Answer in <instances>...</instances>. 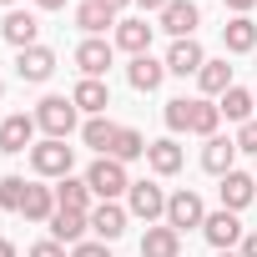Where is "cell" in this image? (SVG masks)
<instances>
[{"mask_svg":"<svg viewBox=\"0 0 257 257\" xmlns=\"http://www.w3.org/2000/svg\"><path fill=\"white\" fill-rule=\"evenodd\" d=\"M31 257H66V247H61L56 237H46V242H36V247H31Z\"/></svg>","mask_w":257,"mask_h":257,"instance_id":"34","label":"cell"},{"mask_svg":"<svg viewBox=\"0 0 257 257\" xmlns=\"http://www.w3.org/2000/svg\"><path fill=\"white\" fill-rule=\"evenodd\" d=\"M0 96H6V81H0Z\"/></svg>","mask_w":257,"mask_h":257,"instance_id":"44","label":"cell"},{"mask_svg":"<svg viewBox=\"0 0 257 257\" xmlns=\"http://www.w3.org/2000/svg\"><path fill=\"white\" fill-rule=\"evenodd\" d=\"M81 142L91 147V152H111V142H116V121H106V116H86V126H81Z\"/></svg>","mask_w":257,"mask_h":257,"instance_id":"28","label":"cell"},{"mask_svg":"<svg viewBox=\"0 0 257 257\" xmlns=\"http://www.w3.org/2000/svg\"><path fill=\"white\" fill-rule=\"evenodd\" d=\"M26 192H31L26 177H0V207H6V212H21L26 207Z\"/></svg>","mask_w":257,"mask_h":257,"instance_id":"31","label":"cell"},{"mask_svg":"<svg viewBox=\"0 0 257 257\" xmlns=\"http://www.w3.org/2000/svg\"><path fill=\"white\" fill-rule=\"evenodd\" d=\"M217 257H242V252H217Z\"/></svg>","mask_w":257,"mask_h":257,"instance_id":"42","label":"cell"},{"mask_svg":"<svg viewBox=\"0 0 257 257\" xmlns=\"http://www.w3.org/2000/svg\"><path fill=\"white\" fill-rule=\"evenodd\" d=\"M202 66H207V56H202L197 36H192V41H172V51H167V76H197Z\"/></svg>","mask_w":257,"mask_h":257,"instance_id":"14","label":"cell"},{"mask_svg":"<svg viewBox=\"0 0 257 257\" xmlns=\"http://www.w3.org/2000/svg\"><path fill=\"white\" fill-rule=\"evenodd\" d=\"M252 96H257V91H252Z\"/></svg>","mask_w":257,"mask_h":257,"instance_id":"45","label":"cell"},{"mask_svg":"<svg viewBox=\"0 0 257 257\" xmlns=\"http://www.w3.org/2000/svg\"><path fill=\"white\" fill-rule=\"evenodd\" d=\"M21 217H26V222H51V217H56V187H41V182H31Z\"/></svg>","mask_w":257,"mask_h":257,"instance_id":"25","label":"cell"},{"mask_svg":"<svg viewBox=\"0 0 257 257\" xmlns=\"http://www.w3.org/2000/svg\"><path fill=\"white\" fill-rule=\"evenodd\" d=\"M197 26H202L197 0H172V6L162 11V26H157V31H167L172 41H192V36H197Z\"/></svg>","mask_w":257,"mask_h":257,"instance_id":"6","label":"cell"},{"mask_svg":"<svg viewBox=\"0 0 257 257\" xmlns=\"http://www.w3.org/2000/svg\"><path fill=\"white\" fill-rule=\"evenodd\" d=\"M197 86H202V96H227L232 91V66L227 61H207L197 71Z\"/></svg>","mask_w":257,"mask_h":257,"instance_id":"26","label":"cell"},{"mask_svg":"<svg viewBox=\"0 0 257 257\" xmlns=\"http://www.w3.org/2000/svg\"><path fill=\"white\" fill-rule=\"evenodd\" d=\"M71 257H111V252H106V242H76Z\"/></svg>","mask_w":257,"mask_h":257,"instance_id":"35","label":"cell"},{"mask_svg":"<svg viewBox=\"0 0 257 257\" xmlns=\"http://www.w3.org/2000/svg\"><path fill=\"white\" fill-rule=\"evenodd\" d=\"M91 187H86V177H61V187H56V207L61 212H91Z\"/></svg>","mask_w":257,"mask_h":257,"instance_id":"23","label":"cell"},{"mask_svg":"<svg viewBox=\"0 0 257 257\" xmlns=\"http://www.w3.org/2000/svg\"><path fill=\"white\" fill-rule=\"evenodd\" d=\"M147 147H152V142H147V137L137 132V126H116V142H111V152H106V157L126 167V162H137V157H147Z\"/></svg>","mask_w":257,"mask_h":257,"instance_id":"20","label":"cell"},{"mask_svg":"<svg viewBox=\"0 0 257 257\" xmlns=\"http://www.w3.org/2000/svg\"><path fill=\"white\" fill-rule=\"evenodd\" d=\"M222 46H227L232 56H247V51L257 46V26H252V16H232V21L222 26Z\"/></svg>","mask_w":257,"mask_h":257,"instance_id":"21","label":"cell"},{"mask_svg":"<svg viewBox=\"0 0 257 257\" xmlns=\"http://www.w3.org/2000/svg\"><path fill=\"white\" fill-rule=\"evenodd\" d=\"M111 61H116V46L101 41V36H86V41L76 46V66H81V76H91V81H101Z\"/></svg>","mask_w":257,"mask_h":257,"instance_id":"8","label":"cell"},{"mask_svg":"<svg viewBox=\"0 0 257 257\" xmlns=\"http://www.w3.org/2000/svg\"><path fill=\"white\" fill-rule=\"evenodd\" d=\"M142 257H182V232L177 227H147V237H142Z\"/></svg>","mask_w":257,"mask_h":257,"instance_id":"19","label":"cell"},{"mask_svg":"<svg viewBox=\"0 0 257 257\" xmlns=\"http://www.w3.org/2000/svg\"><path fill=\"white\" fill-rule=\"evenodd\" d=\"M126 212L142 217V222L152 227L157 217H167V192H162L157 182H132V192H126Z\"/></svg>","mask_w":257,"mask_h":257,"instance_id":"4","label":"cell"},{"mask_svg":"<svg viewBox=\"0 0 257 257\" xmlns=\"http://www.w3.org/2000/svg\"><path fill=\"white\" fill-rule=\"evenodd\" d=\"M202 167H207L212 177L237 172V142H227V137H207V147H202Z\"/></svg>","mask_w":257,"mask_h":257,"instance_id":"16","label":"cell"},{"mask_svg":"<svg viewBox=\"0 0 257 257\" xmlns=\"http://www.w3.org/2000/svg\"><path fill=\"white\" fill-rule=\"evenodd\" d=\"M137 6H142V11H157V16H162V11L172 6V0H137Z\"/></svg>","mask_w":257,"mask_h":257,"instance_id":"39","label":"cell"},{"mask_svg":"<svg viewBox=\"0 0 257 257\" xmlns=\"http://www.w3.org/2000/svg\"><path fill=\"white\" fill-rule=\"evenodd\" d=\"M237 152H247V157H257V121H247L242 132H237Z\"/></svg>","mask_w":257,"mask_h":257,"instance_id":"33","label":"cell"},{"mask_svg":"<svg viewBox=\"0 0 257 257\" xmlns=\"http://www.w3.org/2000/svg\"><path fill=\"white\" fill-rule=\"evenodd\" d=\"M31 167H36V177H56V182H61V177H71V167H76V147L46 137V142L31 147Z\"/></svg>","mask_w":257,"mask_h":257,"instance_id":"2","label":"cell"},{"mask_svg":"<svg viewBox=\"0 0 257 257\" xmlns=\"http://www.w3.org/2000/svg\"><path fill=\"white\" fill-rule=\"evenodd\" d=\"M0 6H16V0H0Z\"/></svg>","mask_w":257,"mask_h":257,"instance_id":"43","label":"cell"},{"mask_svg":"<svg viewBox=\"0 0 257 257\" xmlns=\"http://www.w3.org/2000/svg\"><path fill=\"white\" fill-rule=\"evenodd\" d=\"M202 237H207L217 252H232V247H237L247 232H242L237 212H227V207H222V212H207V222H202Z\"/></svg>","mask_w":257,"mask_h":257,"instance_id":"7","label":"cell"},{"mask_svg":"<svg viewBox=\"0 0 257 257\" xmlns=\"http://www.w3.org/2000/svg\"><path fill=\"white\" fill-rule=\"evenodd\" d=\"M217 126H222V106H212L207 96H192V132L207 142V137H217Z\"/></svg>","mask_w":257,"mask_h":257,"instance_id":"29","label":"cell"},{"mask_svg":"<svg viewBox=\"0 0 257 257\" xmlns=\"http://www.w3.org/2000/svg\"><path fill=\"white\" fill-rule=\"evenodd\" d=\"M41 11H66V0H36Z\"/></svg>","mask_w":257,"mask_h":257,"instance_id":"40","label":"cell"},{"mask_svg":"<svg viewBox=\"0 0 257 257\" xmlns=\"http://www.w3.org/2000/svg\"><path fill=\"white\" fill-rule=\"evenodd\" d=\"M71 101H76V111H86V116H106V106H111V91H106V81H91V76H81V81H76V91H71Z\"/></svg>","mask_w":257,"mask_h":257,"instance_id":"15","label":"cell"},{"mask_svg":"<svg viewBox=\"0 0 257 257\" xmlns=\"http://www.w3.org/2000/svg\"><path fill=\"white\" fill-rule=\"evenodd\" d=\"M147 162H152V172H157V177H177L187 157H182V147H177L172 137H162V142H152V147H147Z\"/></svg>","mask_w":257,"mask_h":257,"instance_id":"22","label":"cell"},{"mask_svg":"<svg viewBox=\"0 0 257 257\" xmlns=\"http://www.w3.org/2000/svg\"><path fill=\"white\" fill-rule=\"evenodd\" d=\"M167 126H172V132H192V101L187 96L167 101Z\"/></svg>","mask_w":257,"mask_h":257,"instance_id":"32","label":"cell"},{"mask_svg":"<svg viewBox=\"0 0 257 257\" xmlns=\"http://www.w3.org/2000/svg\"><path fill=\"white\" fill-rule=\"evenodd\" d=\"M26 147H36V116H26V111H16V116H6L0 121V152H26Z\"/></svg>","mask_w":257,"mask_h":257,"instance_id":"10","label":"cell"},{"mask_svg":"<svg viewBox=\"0 0 257 257\" xmlns=\"http://www.w3.org/2000/svg\"><path fill=\"white\" fill-rule=\"evenodd\" d=\"M86 187H91L101 202H116L121 192H132V177H126V167H121V162L96 157V162H91V172H86Z\"/></svg>","mask_w":257,"mask_h":257,"instance_id":"3","label":"cell"},{"mask_svg":"<svg viewBox=\"0 0 257 257\" xmlns=\"http://www.w3.org/2000/svg\"><path fill=\"white\" fill-rule=\"evenodd\" d=\"M126 217H132V212H126V207H116V202H101V207H91V232H96V242H116L121 232H126Z\"/></svg>","mask_w":257,"mask_h":257,"instance_id":"12","label":"cell"},{"mask_svg":"<svg viewBox=\"0 0 257 257\" xmlns=\"http://www.w3.org/2000/svg\"><path fill=\"white\" fill-rule=\"evenodd\" d=\"M76 101L71 96H46L41 106H36V126H41V132L46 137H56V142H66L71 132H76Z\"/></svg>","mask_w":257,"mask_h":257,"instance_id":"1","label":"cell"},{"mask_svg":"<svg viewBox=\"0 0 257 257\" xmlns=\"http://www.w3.org/2000/svg\"><path fill=\"white\" fill-rule=\"evenodd\" d=\"M76 26H81L86 36H101L106 26H116V16H111L106 6H96V0H81V6H76Z\"/></svg>","mask_w":257,"mask_h":257,"instance_id":"30","label":"cell"},{"mask_svg":"<svg viewBox=\"0 0 257 257\" xmlns=\"http://www.w3.org/2000/svg\"><path fill=\"white\" fill-rule=\"evenodd\" d=\"M242 257H257V232H247V237H242Z\"/></svg>","mask_w":257,"mask_h":257,"instance_id":"38","label":"cell"},{"mask_svg":"<svg viewBox=\"0 0 257 257\" xmlns=\"http://www.w3.org/2000/svg\"><path fill=\"white\" fill-rule=\"evenodd\" d=\"M96 6H106V11H111V16H121V11H126V6H137V0H96Z\"/></svg>","mask_w":257,"mask_h":257,"instance_id":"37","label":"cell"},{"mask_svg":"<svg viewBox=\"0 0 257 257\" xmlns=\"http://www.w3.org/2000/svg\"><path fill=\"white\" fill-rule=\"evenodd\" d=\"M152 36H157V26H147V16L116 21V51H126V56H152Z\"/></svg>","mask_w":257,"mask_h":257,"instance_id":"9","label":"cell"},{"mask_svg":"<svg viewBox=\"0 0 257 257\" xmlns=\"http://www.w3.org/2000/svg\"><path fill=\"white\" fill-rule=\"evenodd\" d=\"M222 6H227V11H232V16H247V11H252V6H257V0H222Z\"/></svg>","mask_w":257,"mask_h":257,"instance_id":"36","label":"cell"},{"mask_svg":"<svg viewBox=\"0 0 257 257\" xmlns=\"http://www.w3.org/2000/svg\"><path fill=\"white\" fill-rule=\"evenodd\" d=\"M51 71H56V51L51 46H31V51L16 56V76L21 81H36L41 86V81H51Z\"/></svg>","mask_w":257,"mask_h":257,"instance_id":"13","label":"cell"},{"mask_svg":"<svg viewBox=\"0 0 257 257\" xmlns=\"http://www.w3.org/2000/svg\"><path fill=\"white\" fill-rule=\"evenodd\" d=\"M126 81H132L137 91H157L167 81V61L157 56H132V66H126Z\"/></svg>","mask_w":257,"mask_h":257,"instance_id":"17","label":"cell"},{"mask_svg":"<svg viewBox=\"0 0 257 257\" xmlns=\"http://www.w3.org/2000/svg\"><path fill=\"white\" fill-rule=\"evenodd\" d=\"M0 257H16V242H6V237H0Z\"/></svg>","mask_w":257,"mask_h":257,"instance_id":"41","label":"cell"},{"mask_svg":"<svg viewBox=\"0 0 257 257\" xmlns=\"http://www.w3.org/2000/svg\"><path fill=\"white\" fill-rule=\"evenodd\" d=\"M46 227H51V237H56L61 247H66V242L76 247V242H81V232L91 227V212H61V207H56V217H51Z\"/></svg>","mask_w":257,"mask_h":257,"instance_id":"24","label":"cell"},{"mask_svg":"<svg viewBox=\"0 0 257 257\" xmlns=\"http://www.w3.org/2000/svg\"><path fill=\"white\" fill-rule=\"evenodd\" d=\"M202 222H207V207H202V197L192 187H182V192L167 197V227L187 232V227H202Z\"/></svg>","mask_w":257,"mask_h":257,"instance_id":"5","label":"cell"},{"mask_svg":"<svg viewBox=\"0 0 257 257\" xmlns=\"http://www.w3.org/2000/svg\"><path fill=\"white\" fill-rule=\"evenodd\" d=\"M252 197H257V177H247V172H227L222 177V207L227 212H242Z\"/></svg>","mask_w":257,"mask_h":257,"instance_id":"18","label":"cell"},{"mask_svg":"<svg viewBox=\"0 0 257 257\" xmlns=\"http://www.w3.org/2000/svg\"><path fill=\"white\" fill-rule=\"evenodd\" d=\"M0 36H6L16 51H31V46H41L36 36H41V21L31 16V11H11L6 21H0Z\"/></svg>","mask_w":257,"mask_h":257,"instance_id":"11","label":"cell"},{"mask_svg":"<svg viewBox=\"0 0 257 257\" xmlns=\"http://www.w3.org/2000/svg\"><path fill=\"white\" fill-rule=\"evenodd\" d=\"M217 106H222V116H227V121L247 126V121H252V111H257V96H252V91H242V86H232V91H227Z\"/></svg>","mask_w":257,"mask_h":257,"instance_id":"27","label":"cell"}]
</instances>
